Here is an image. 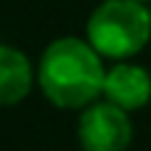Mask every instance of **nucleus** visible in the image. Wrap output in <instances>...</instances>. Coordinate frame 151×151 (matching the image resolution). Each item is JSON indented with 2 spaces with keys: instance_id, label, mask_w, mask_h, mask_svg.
<instances>
[{
  "instance_id": "1",
  "label": "nucleus",
  "mask_w": 151,
  "mask_h": 151,
  "mask_svg": "<svg viewBox=\"0 0 151 151\" xmlns=\"http://www.w3.org/2000/svg\"><path fill=\"white\" fill-rule=\"evenodd\" d=\"M106 72L101 53L77 37H61L50 42L40 61V88L50 104L61 109L90 106L104 93Z\"/></svg>"
},
{
  "instance_id": "2",
  "label": "nucleus",
  "mask_w": 151,
  "mask_h": 151,
  "mask_svg": "<svg viewBox=\"0 0 151 151\" xmlns=\"http://www.w3.org/2000/svg\"><path fill=\"white\" fill-rule=\"evenodd\" d=\"M149 37L151 13L138 0H104L88 21L90 45L109 58L135 56Z\"/></svg>"
},
{
  "instance_id": "3",
  "label": "nucleus",
  "mask_w": 151,
  "mask_h": 151,
  "mask_svg": "<svg viewBox=\"0 0 151 151\" xmlns=\"http://www.w3.org/2000/svg\"><path fill=\"white\" fill-rule=\"evenodd\" d=\"M82 151H127L133 141V125L127 111L114 104H93L80 117Z\"/></svg>"
},
{
  "instance_id": "4",
  "label": "nucleus",
  "mask_w": 151,
  "mask_h": 151,
  "mask_svg": "<svg viewBox=\"0 0 151 151\" xmlns=\"http://www.w3.org/2000/svg\"><path fill=\"white\" fill-rule=\"evenodd\" d=\"M104 96L109 104L133 111L151 101V74L135 64H117L106 72Z\"/></svg>"
},
{
  "instance_id": "5",
  "label": "nucleus",
  "mask_w": 151,
  "mask_h": 151,
  "mask_svg": "<svg viewBox=\"0 0 151 151\" xmlns=\"http://www.w3.org/2000/svg\"><path fill=\"white\" fill-rule=\"evenodd\" d=\"M32 88L29 58L8 45H0V106H13Z\"/></svg>"
},
{
  "instance_id": "6",
  "label": "nucleus",
  "mask_w": 151,
  "mask_h": 151,
  "mask_svg": "<svg viewBox=\"0 0 151 151\" xmlns=\"http://www.w3.org/2000/svg\"><path fill=\"white\" fill-rule=\"evenodd\" d=\"M138 3H146V0H138Z\"/></svg>"
}]
</instances>
